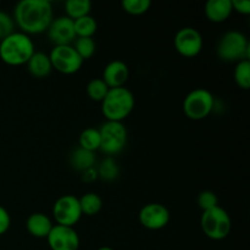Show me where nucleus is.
<instances>
[{
	"mask_svg": "<svg viewBox=\"0 0 250 250\" xmlns=\"http://www.w3.org/2000/svg\"><path fill=\"white\" fill-rule=\"evenodd\" d=\"M82 173H83V181H85V182H92V181L97 180L98 178V172L94 167L89 168V170L84 171V172Z\"/></svg>",
	"mask_w": 250,
	"mask_h": 250,
	"instance_id": "obj_32",
	"label": "nucleus"
},
{
	"mask_svg": "<svg viewBox=\"0 0 250 250\" xmlns=\"http://www.w3.org/2000/svg\"><path fill=\"white\" fill-rule=\"evenodd\" d=\"M216 54L222 61L234 62L250 58V44L246 34L231 29L221 36L216 45Z\"/></svg>",
	"mask_w": 250,
	"mask_h": 250,
	"instance_id": "obj_4",
	"label": "nucleus"
},
{
	"mask_svg": "<svg viewBox=\"0 0 250 250\" xmlns=\"http://www.w3.org/2000/svg\"><path fill=\"white\" fill-rule=\"evenodd\" d=\"M97 172L98 177L102 178L103 181L111 182V181L116 180V178L119 177L120 167L119 165H117L116 160H115L112 156H106V158L100 163Z\"/></svg>",
	"mask_w": 250,
	"mask_h": 250,
	"instance_id": "obj_21",
	"label": "nucleus"
},
{
	"mask_svg": "<svg viewBox=\"0 0 250 250\" xmlns=\"http://www.w3.org/2000/svg\"><path fill=\"white\" fill-rule=\"evenodd\" d=\"M73 24H75V32L77 37H93L98 28L97 20L90 15L73 20Z\"/></svg>",
	"mask_w": 250,
	"mask_h": 250,
	"instance_id": "obj_23",
	"label": "nucleus"
},
{
	"mask_svg": "<svg viewBox=\"0 0 250 250\" xmlns=\"http://www.w3.org/2000/svg\"><path fill=\"white\" fill-rule=\"evenodd\" d=\"M109 89V85L103 81V78H93L87 84L88 97L94 102H103Z\"/></svg>",
	"mask_w": 250,
	"mask_h": 250,
	"instance_id": "obj_26",
	"label": "nucleus"
},
{
	"mask_svg": "<svg viewBox=\"0 0 250 250\" xmlns=\"http://www.w3.org/2000/svg\"><path fill=\"white\" fill-rule=\"evenodd\" d=\"M53 19V5L49 0H21L14 10L15 23L28 36L45 32Z\"/></svg>",
	"mask_w": 250,
	"mask_h": 250,
	"instance_id": "obj_1",
	"label": "nucleus"
},
{
	"mask_svg": "<svg viewBox=\"0 0 250 250\" xmlns=\"http://www.w3.org/2000/svg\"><path fill=\"white\" fill-rule=\"evenodd\" d=\"M15 32L14 17L0 10V41Z\"/></svg>",
	"mask_w": 250,
	"mask_h": 250,
	"instance_id": "obj_29",
	"label": "nucleus"
},
{
	"mask_svg": "<svg viewBox=\"0 0 250 250\" xmlns=\"http://www.w3.org/2000/svg\"><path fill=\"white\" fill-rule=\"evenodd\" d=\"M65 10L67 14L66 16L70 19H80L85 15H89L92 10V2L89 0H67L65 2Z\"/></svg>",
	"mask_w": 250,
	"mask_h": 250,
	"instance_id": "obj_22",
	"label": "nucleus"
},
{
	"mask_svg": "<svg viewBox=\"0 0 250 250\" xmlns=\"http://www.w3.org/2000/svg\"><path fill=\"white\" fill-rule=\"evenodd\" d=\"M197 203L198 207L203 211H207V210L217 207L219 205V199H217V195L214 192H211V190H203V192L198 194Z\"/></svg>",
	"mask_w": 250,
	"mask_h": 250,
	"instance_id": "obj_28",
	"label": "nucleus"
},
{
	"mask_svg": "<svg viewBox=\"0 0 250 250\" xmlns=\"http://www.w3.org/2000/svg\"><path fill=\"white\" fill-rule=\"evenodd\" d=\"M98 250H114L111 248V247H102V248H99Z\"/></svg>",
	"mask_w": 250,
	"mask_h": 250,
	"instance_id": "obj_33",
	"label": "nucleus"
},
{
	"mask_svg": "<svg viewBox=\"0 0 250 250\" xmlns=\"http://www.w3.org/2000/svg\"><path fill=\"white\" fill-rule=\"evenodd\" d=\"M129 77V68L124 61L112 60L105 66L103 71V81L109 85V88L125 87Z\"/></svg>",
	"mask_w": 250,
	"mask_h": 250,
	"instance_id": "obj_14",
	"label": "nucleus"
},
{
	"mask_svg": "<svg viewBox=\"0 0 250 250\" xmlns=\"http://www.w3.org/2000/svg\"><path fill=\"white\" fill-rule=\"evenodd\" d=\"M200 225L205 236L214 241H221L226 238L232 229L231 216L220 205L203 211Z\"/></svg>",
	"mask_w": 250,
	"mask_h": 250,
	"instance_id": "obj_5",
	"label": "nucleus"
},
{
	"mask_svg": "<svg viewBox=\"0 0 250 250\" xmlns=\"http://www.w3.org/2000/svg\"><path fill=\"white\" fill-rule=\"evenodd\" d=\"M215 107V98L210 90L197 88L186 95L183 100V111L186 116L194 121L205 119Z\"/></svg>",
	"mask_w": 250,
	"mask_h": 250,
	"instance_id": "obj_7",
	"label": "nucleus"
},
{
	"mask_svg": "<svg viewBox=\"0 0 250 250\" xmlns=\"http://www.w3.org/2000/svg\"><path fill=\"white\" fill-rule=\"evenodd\" d=\"M234 81L242 89H249L250 87V60H241L234 67Z\"/></svg>",
	"mask_w": 250,
	"mask_h": 250,
	"instance_id": "obj_25",
	"label": "nucleus"
},
{
	"mask_svg": "<svg viewBox=\"0 0 250 250\" xmlns=\"http://www.w3.org/2000/svg\"><path fill=\"white\" fill-rule=\"evenodd\" d=\"M70 164L75 170L84 172L94 166L95 164V153L78 146L77 149L71 153Z\"/></svg>",
	"mask_w": 250,
	"mask_h": 250,
	"instance_id": "obj_18",
	"label": "nucleus"
},
{
	"mask_svg": "<svg viewBox=\"0 0 250 250\" xmlns=\"http://www.w3.org/2000/svg\"><path fill=\"white\" fill-rule=\"evenodd\" d=\"M26 65L29 73L37 78L46 77V76L50 75L51 70H53L49 54L43 53V51H34V54L27 61Z\"/></svg>",
	"mask_w": 250,
	"mask_h": 250,
	"instance_id": "obj_16",
	"label": "nucleus"
},
{
	"mask_svg": "<svg viewBox=\"0 0 250 250\" xmlns=\"http://www.w3.org/2000/svg\"><path fill=\"white\" fill-rule=\"evenodd\" d=\"M122 7L126 12L131 15H142L146 12L150 7V0H124L121 2Z\"/></svg>",
	"mask_w": 250,
	"mask_h": 250,
	"instance_id": "obj_27",
	"label": "nucleus"
},
{
	"mask_svg": "<svg viewBox=\"0 0 250 250\" xmlns=\"http://www.w3.org/2000/svg\"><path fill=\"white\" fill-rule=\"evenodd\" d=\"M231 0H208L205 4V15L211 22L226 21L232 14Z\"/></svg>",
	"mask_w": 250,
	"mask_h": 250,
	"instance_id": "obj_17",
	"label": "nucleus"
},
{
	"mask_svg": "<svg viewBox=\"0 0 250 250\" xmlns=\"http://www.w3.org/2000/svg\"><path fill=\"white\" fill-rule=\"evenodd\" d=\"M232 10L243 15L250 14V1L249 0H231Z\"/></svg>",
	"mask_w": 250,
	"mask_h": 250,
	"instance_id": "obj_31",
	"label": "nucleus"
},
{
	"mask_svg": "<svg viewBox=\"0 0 250 250\" xmlns=\"http://www.w3.org/2000/svg\"><path fill=\"white\" fill-rule=\"evenodd\" d=\"M139 222L146 229L158 231L170 222V211L160 203H149L144 205L138 214Z\"/></svg>",
	"mask_w": 250,
	"mask_h": 250,
	"instance_id": "obj_11",
	"label": "nucleus"
},
{
	"mask_svg": "<svg viewBox=\"0 0 250 250\" xmlns=\"http://www.w3.org/2000/svg\"><path fill=\"white\" fill-rule=\"evenodd\" d=\"M10 225H11V219L9 211L0 205V236L9 231Z\"/></svg>",
	"mask_w": 250,
	"mask_h": 250,
	"instance_id": "obj_30",
	"label": "nucleus"
},
{
	"mask_svg": "<svg viewBox=\"0 0 250 250\" xmlns=\"http://www.w3.org/2000/svg\"><path fill=\"white\" fill-rule=\"evenodd\" d=\"M100 132L99 128H94V127H88V128L83 129L80 134V146L95 153L100 149Z\"/></svg>",
	"mask_w": 250,
	"mask_h": 250,
	"instance_id": "obj_20",
	"label": "nucleus"
},
{
	"mask_svg": "<svg viewBox=\"0 0 250 250\" xmlns=\"http://www.w3.org/2000/svg\"><path fill=\"white\" fill-rule=\"evenodd\" d=\"M134 95L128 88H110L102 102V111L106 121L122 122L134 107Z\"/></svg>",
	"mask_w": 250,
	"mask_h": 250,
	"instance_id": "obj_3",
	"label": "nucleus"
},
{
	"mask_svg": "<svg viewBox=\"0 0 250 250\" xmlns=\"http://www.w3.org/2000/svg\"><path fill=\"white\" fill-rule=\"evenodd\" d=\"M78 200H80L82 215L93 216V215H97L103 208V199L100 198L99 194L94 192L85 193L82 197L78 198Z\"/></svg>",
	"mask_w": 250,
	"mask_h": 250,
	"instance_id": "obj_19",
	"label": "nucleus"
},
{
	"mask_svg": "<svg viewBox=\"0 0 250 250\" xmlns=\"http://www.w3.org/2000/svg\"><path fill=\"white\" fill-rule=\"evenodd\" d=\"M49 58H50L53 68H55L59 72L65 73V75L76 73L77 71H80L83 63L82 58L78 55L72 44H70V45H54L50 54H49Z\"/></svg>",
	"mask_w": 250,
	"mask_h": 250,
	"instance_id": "obj_8",
	"label": "nucleus"
},
{
	"mask_svg": "<svg viewBox=\"0 0 250 250\" xmlns=\"http://www.w3.org/2000/svg\"><path fill=\"white\" fill-rule=\"evenodd\" d=\"M53 226L50 217L43 212H33L26 221L27 231L36 238H46Z\"/></svg>",
	"mask_w": 250,
	"mask_h": 250,
	"instance_id": "obj_15",
	"label": "nucleus"
},
{
	"mask_svg": "<svg viewBox=\"0 0 250 250\" xmlns=\"http://www.w3.org/2000/svg\"><path fill=\"white\" fill-rule=\"evenodd\" d=\"M100 149L106 155L112 156L121 153L127 144L128 133L122 122L105 121L100 126Z\"/></svg>",
	"mask_w": 250,
	"mask_h": 250,
	"instance_id": "obj_6",
	"label": "nucleus"
},
{
	"mask_svg": "<svg viewBox=\"0 0 250 250\" xmlns=\"http://www.w3.org/2000/svg\"><path fill=\"white\" fill-rule=\"evenodd\" d=\"M46 32L54 45H70L77 37L73 20L68 16H59L53 19Z\"/></svg>",
	"mask_w": 250,
	"mask_h": 250,
	"instance_id": "obj_13",
	"label": "nucleus"
},
{
	"mask_svg": "<svg viewBox=\"0 0 250 250\" xmlns=\"http://www.w3.org/2000/svg\"><path fill=\"white\" fill-rule=\"evenodd\" d=\"M34 51L36 49L32 38L21 31L12 32L0 41V59L7 65H24Z\"/></svg>",
	"mask_w": 250,
	"mask_h": 250,
	"instance_id": "obj_2",
	"label": "nucleus"
},
{
	"mask_svg": "<svg viewBox=\"0 0 250 250\" xmlns=\"http://www.w3.org/2000/svg\"><path fill=\"white\" fill-rule=\"evenodd\" d=\"M51 250H78L80 236L73 227L54 225L46 237Z\"/></svg>",
	"mask_w": 250,
	"mask_h": 250,
	"instance_id": "obj_12",
	"label": "nucleus"
},
{
	"mask_svg": "<svg viewBox=\"0 0 250 250\" xmlns=\"http://www.w3.org/2000/svg\"><path fill=\"white\" fill-rule=\"evenodd\" d=\"M175 48L181 55L186 58L197 56L203 49V37L194 27H183L178 29L175 36Z\"/></svg>",
	"mask_w": 250,
	"mask_h": 250,
	"instance_id": "obj_10",
	"label": "nucleus"
},
{
	"mask_svg": "<svg viewBox=\"0 0 250 250\" xmlns=\"http://www.w3.org/2000/svg\"><path fill=\"white\" fill-rule=\"evenodd\" d=\"M72 46L77 51L78 55L82 58V60L84 61L94 55L97 44H95V41L93 39V37H76Z\"/></svg>",
	"mask_w": 250,
	"mask_h": 250,
	"instance_id": "obj_24",
	"label": "nucleus"
},
{
	"mask_svg": "<svg viewBox=\"0 0 250 250\" xmlns=\"http://www.w3.org/2000/svg\"><path fill=\"white\" fill-rule=\"evenodd\" d=\"M55 221L61 226L73 227L82 217L80 200L72 194H66L59 198L53 207Z\"/></svg>",
	"mask_w": 250,
	"mask_h": 250,
	"instance_id": "obj_9",
	"label": "nucleus"
}]
</instances>
